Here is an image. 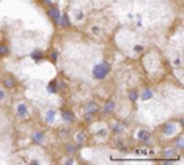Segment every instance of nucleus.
Instances as JSON below:
<instances>
[{
  "label": "nucleus",
  "instance_id": "nucleus-1",
  "mask_svg": "<svg viewBox=\"0 0 184 165\" xmlns=\"http://www.w3.org/2000/svg\"><path fill=\"white\" fill-rule=\"evenodd\" d=\"M110 71V65L107 63V61H102V63H98L96 66L93 68V77L98 79V80H102L109 74Z\"/></svg>",
  "mask_w": 184,
  "mask_h": 165
},
{
  "label": "nucleus",
  "instance_id": "nucleus-2",
  "mask_svg": "<svg viewBox=\"0 0 184 165\" xmlns=\"http://www.w3.org/2000/svg\"><path fill=\"white\" fill-rule=\"evenodd\" d=\"M2 84H3V88H8V90H13V88H16L17 85V80L14 79V75H11V74H6L3 80H2Z\"/></svg>",
  "mask_w": 184,
  "mask_h": 165
},
{
  "label": "nucleus",
  "instance_id": "nucleus-3",
  "mask_svg": "<svg viewBox=\"0 0 184 165\" xmlns=\"http://www.w3.org/2000/svg\"><path fill=\"white\" fill-rule=\"evenodd\" d=\"M47 14H49V17H51L57 25L60 24V17H61V14H60V11L55 8V6H51V8L47 10Z\"/></svg>",
  "mask_w": 184,
  "mask_h": 165
},
{
  "label": "nucleus",
  "instance_id": "nucleus-4",
  "mask_svg": "<svg viewBox=\"0 0 184 165\" xmlns=\"http://www.w3.org/2000/svg\"><path fill=\"white\" fill-rule=\"evenodd\" d=\"M137 139L142 143H149V142H151V134H149L148 130L142 129V130H139V132H137Z\"/></svg>",
  "mask_w": 184,
  "mask_h": 165
},
{
  "label": "nucleus",
  "instance_id": "nucleus-5",
  "mask_svg": "<svg viewBox=\"0 0 184 165\" xmlns=\"http://www.w3.org/2000/svg\"><path fill=\"white\" fill-rule=\"evenodd\" d=\"M175 130H176L175 123H167V124H164V126H162V132L165 134V135H173V134H175Z\"/></svg>",
  "mask_w": 184,
  "mask_h": 165
},
{
  "label": "nucleus",
  "instance_id": "nucleus-6",
  "mask_svg": "<svg viewBox=\"0 0 184 165\" xmlns=\"http://www.w3.org/2000/svg\"><path fill=\"white\" fill-rule=\"evenodd\" d=\"M85 112L98 113V112H99V105H98V102H94V101H88L87 104H85Z\"/></svg>",
  "mask_w": 184,
  "mask_h": 165
},
{
  "label": "nucleus",
  "instance_id": "nucleus-7",
  "mask_svg": "<svg viewBox=\"0 0 184 165\" xmlns=\"http://www.w3.org/2000/svg\"><path fill=\"white\" fill-rule=\"evenodd\" d=\"M44 139H46V135H44V132H33V135H32V140H33V143H36V145H41V143H44Z\"/></svg>",
  "mask_w": 184,
  "mask_h": 165
},
{
  "label": "nucleus",
  "instance_id": "nucleus-8",
  "mask_svg": "<svg viewBox=\"0 0 184 165\" xmlns=\"http://www.w3.org/2000/svg\"><path fill=\"white\" fill-rule=\"evenodd\" d=\"M85 140H87V134L84 132V130L77 132V134H76V137H74V142H76V145H77V146H79V145H84Z\"/></svg>",
  "mask_w": 184,
  "mask_h": 165
},
{
  "label": "nucleus",
  "instance_id": "nucleus-9",
  "mask_svg": "<svg viewBox=\"0 0 184 165\" xmlns=\"http://www.w3.org/2000/svg\"><path fill=\"white\" fill-rule=\"evenodd\" d=\"M164 157H165V159H176L178 154H176L175 148H167L165 151H164Z\"/></svg>",
  "mask_w": 184,
  "mask_h": 165
},
{
  "label": "nucleus",
  "instance_id": "nucleus-10",
  "mask_svg": "<svg viewBox=\"0 0 184 165\" xmlns=\"http://www.w3.org/2000/svg\"><path fill=\"white\" fill-rule=\"evenodd\" d=\"M27 113H29V108H27L25 104H19L17 105V116L19 118H25Z\"/></svg>",
  "mask_w": 184,
  "mask_h": 165
},
{
  "label": "nucleus",
  "instance_id": "nucleus-11",
  "mask_svg": "<svg viewBox=\"0 0 184 165\" xmlns=\"http://www.w3.org/2000/svg\"><path fill=\"white\" fill-rule=\"evenodd\" d=\"M61 116L66 123H72L74 121V113L69 112V110H61Z\"/></svg>",
  "mask_w": 184,
  "mask_h": 165
},
{
  "label": "nucleus",
  "instance_id": "nucleus-12",
  "mask_svg": "<svg viewBox=\"0 0 184 165\" xmlns=\"http://www.w3.org/2000/svg\"><path fill=\"white\" fill-rule=\"evenodd\" d=\"M65 151H66V154H68V156H74V154H76V151H77V145L68 143V145L65 146Z\"/></svg>",
  "mask_w": 184,
  "mask_h": 165
},
{
  "label": "nucleus",
  "instance_id": "nucleus-13",
  "mask_svg": "<svg viewBox=\"0 0 184 165\" xmlns=\"http://www.w3.org/2000/svg\"><path fill=\"white\" fill-rule=\"evenodd\" d=\"M115 110V101H107L104 107V113H112Z\"/></svg>",
  "mask_w": 184,
  "mask_h": 165
},
{
  "label": "nucleus",
  "instance_id": "nucleus-14",
  "mask_svg": "<svg viewBox=\"0 0 184 165\" xmlns=\"http://www.w3.org/2000/svg\"><path fill=\"white\" fill-rule=\"evenodd\" d=\"M54 120H55V112H54V110L51 108V110H47V112H46V121L52 124Z\"/></svg>",
  "mask_w": 184,
  "mask_h": 165
},
{
  "label": "nucleus",
  "instance_id": "nucleus-15",
  "mask_svg": "<svg viewBox=\"0 0 184 165\" xmlns=\"http://www.w3.org/2000/svg\"><path fill=\"white\" fill-rule=\"evenodd\" d=\"M32 58L35 60V61H41V60L44 58V55H43V52H41V50H33L32 52Z\"/></svg>",
  "mask_w": 184,
  "mask_h": 165
},
{
  "label": "nucleus",
  "instance_id": "nucleus-16",
  "mask_svg": "<svg viewBox=\"0 0 184 165\" xmlns=\"http://www.w3.org/2000/svg\"><path fill=\"white\" fill-rule=\"evenodd\" d=\"M124 129H126V123H117V124L113 126V132L120 134V132H123Z\"/></svg>",
  "mask_w": 184,
  "mask_h": 165
},
{
  "label": "nucleus",
  "instance_id": "nucleus-17",
  "mask_svg": "<svg viewBox=\"0 0 184 165\" xmlns=\"http://www.w3.org/2000/svg\"><path fill=\"white\" fill-rule=\"evenodd\" d=\"M47 90H49L51 93H57L58 91V85H57V80H52L49 87H47Z\"/></svg>",
  "mask_w": 184,
  "mask_h": 165
},
{
  "label": "nucleus",
  "instance_id": "nucleus-18",
  "mask_svg": "<svg viewBox=\"0 0 184 165\" xmlns=\"http://www.w3.org/2000/svg\"><path fill=\"white\" fill-rule=\"evenodd\" d=\"M8 53H10V47L6 46L5 43H2V44H0V55H3V57H5V55H8Z\"/></svg>",
  "mask_w": 184,
  "mask_h": 165
},
{
  "label": "nucleus",
  "instance_id": "nucleus-19",
  "mask_svg": "<svg viewBox=\"0 0 184 165\" xmlns=\"http://www.w3.org/2000/svg\"><path fill=\"white\" fill-rule=\"evenodd\" d=\"M153 96V93H151V90H148V88H145V90H143V93H142V99L143 101H146V99H149Z\"/></svg>",
  "mask_w": 184,
  "mask_h": 165
},
{
  "label": "nucleus",
  "instance_id": "nucleus-20",
  "mask_svg": "<svg viewBox=\"0 0 184 165\" xmlns=\"http://www.w3.org/2000/svg\"><path fill=\"white\" fill-rule=\"evenodd\" d=\"M94 116H96V113H93V112H85V113H84V120H85V121H93Z\"/></svg>",
  "mask_w": 184,
  "mask_h": 165
},
{
  "label": "nucleus",
  "instance_id": "nucleus-21",
  "mask_svg": "<svg viewBox=\"0 0 184 165\" xmlns=\"http://www.w3.org/2000/svg\"><path fill=\"white\" fill-rule=\"evenodd\" d=\"M137 98H139V93H137V90H131V91H129V99H131L132 102L137 101Z\"/></svg>",
  "mask_w": 184,
  "mask_h": 165
},
{
  "label": "nucleus",
  "instance_id": "nucleus-22",
  "mask_svg": "<svg viewBox=\"0 0 184 165\" xmlns=\"http://www.w3.org/2000/svg\"><path fill=\"white\" fill-rule=\"evenodd\" d=\"M58 25H60V27H68V25H69V20H68V17H66V16H61Z\"/></svg>",
  "mask_w": 184,
  "mask_h": 165
},
{
  "label": "nucleus",
  "instance_id": "nucleus-23",
  "mask_svg": "<svg viewBox=\"0 0 184 165\" xmlns=\"http://www.w3.org/2000/svg\"><path fill=\"white\" fill-rule=\"evenodd\" d=\"M176 146H178L179 151H182V137H178V140H176Z\"/></svg>",
  "mask_w": 184,
  "mask_h": 165
},
{
  "label": "nucleus",
  "instance_id": "nucleus-24",
  "mask_svg": "<svg viewBox=\"0 0 184 165\" xmlns=\"http://www.w3.org/2000/svg\"><path fill=\"white\" fill-rule=\"evenodd\" d=\"M113 142H115V145H117V146H123V145H124V140H121V139H115Z\"/></svg>",
  "mask_w": 184,
  "mask_h": 165
},
{
  "label": "nucleus",
  "instance_id": "nucleus-25",
  "mask_svg": "<svg viewBox=\"0 0 184 165\" xmlns=\"http://www.w3.org/2000/svg\"><path fill=\"white\" fill-rule=\"evenodd\" d=\"M6 98V94H5V91L3 90H0V101H3Z\"/></svg>",
  "mask_w": 184,
  "mask_h": 165
},
{
  "label": "nucleus",
  "instance_id": "nucleus-26",
  "mask_svg": "<svg viewBox=\"0 0 184 165\" xmlns=\"http://www.w3.org/2000/svg\"><path fill=\"white\" fill-rule=\"evenodd\" d=\"M65 163H66V165H72V163H74V159H72V157H71V159H68V160H66Z\"/></svg>",
  "mask_w": 184,
  "mask_h": 165
},
{
  "label": "nucleus",
  "instance_id": "nucleus-27",
  "mask_svg": "<svg viewBox=\"0 0 184 165\" xmlns=\"http://www.w3.org/2000/svg\"><path fill=\"white\" fill-rule=\"evenodd\" d=\"M52 61H57V52H52Z\"/></svg>",
  "mask_w": 184,
  "mask_h": 165
},
{
  "label": "nucleus",
  "instance_id": "nucleus-28",
  "mask_svg": "<svg viewBox=\"0 0 184 165\" xmlns=\"http://www.w3.org/2000/svg\"><path fill=\"white\" fill-rule=\"evenodd\" d=\"M60 135L61 137H66L68 135V130H60Z\"/></svg>",
  "mask_w": 184,
  "mask_h": 165
},
{
  "label": "nucleus",
  "instance_id": "nucleus-29",
  "mask_svg": "<svg viewBox=\"0 0 184 165\" xmlns=\"http://www.w3.org/2000/svg\"><path fill=\"white\" fill-rule=\"evenodd\" d=\"M43 3H44V5H47V6H52V3H51V0H43Z\"/></svg>",
  "mask_w": 184,
  "mask_h": 165
},
{
  "label": "nucleus",
  "instance_id": "nucleus-30",
  "mask_svg": "<svg viewBox=\"0 0 184 165\" xmlns=\"http://www.w3.org/2000/svg\"><path fill=\"white\" fill-rule=\"evenodd\" d=\"M98 135H99V137H106V135H107V132H106V130H101V132H99Z\"/></svg>",
  "mask_w": 184,
  "mask_h": 165
},
{
  "label": "nucleus",
  "instance_id": "nucleus-31",
  "mask_svg": "<svg viewBox=\"0 0 184 165\" xmlns=\"http://www.w3.org/2000/svg\"><path fill=\"white\" fill-rule=\"evenodd\" d=\"M175 65H176V66H181V60L178 58V60H176V61H175Z\"/></svg>",
  "mask_w": 184,
  "mask_h": 165
},
{
  "label": "nucleus",
  "instance_id": "nucleus-32",
  "mask_svg": "<svg viewBox=\"0 0 184 165\" xmlns=\"http://www.w3.org/2000/svg\"><path fill=\"white\" fill-rule=\"evenodd\" d=\"M76 16H77V19H82V13H80V11H77V14H76Z\"/></svg>",
  "mask_w": 184,
  "mask_h": 165
}]
</instances>
